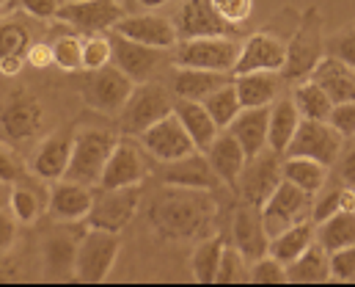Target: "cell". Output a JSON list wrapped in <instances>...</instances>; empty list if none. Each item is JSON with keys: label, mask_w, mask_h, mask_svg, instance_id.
<instances>
[{"label": "cell", "mask_w": 355, "mask_h": 287, "mask_svg": "<svg viewBox=\"0 0 355 287\" xmlns=\"http://www.w3.org/2000/svg\"><path fill=\"white\" fill-rule=\"evenodd\" d=\"M149 224L177 240H190V238H204L215 218V202L209 191L198 188H179V186H166L149 204Z\"/></svg>", "instance_id": "1"}, {"label": "cell", "mask_w": 355, "mask_h": 287, "mask_svg": "<svg viewBox=\"0 0 355 287\" xmlns=\"http://www.w3.org/2000/svg\"><path fill=\"white\" fill-rule=\"evenodd\" d=\"M322 11L320 6H309L297 28L292 31V39L286 42V64L281 69L284 81H306L317 69V64L325 58V39H322Z\"/></svg>", "instance_id": "2"}, {"label": "cell", "mask_w": 355, "mask_h": 287, "mask_svg": "<svg viewBox=\"0 0 355 287\" xmlns=\"http://www.w3.org/2000/svg\"><path fill=\"white\" fill-rule=\"evenodd\" d=\"M240 53H243L240 36L182 39L174 47L171 64L174 67H193V69H209V72H229V75H234Z\"/></svg>", "instance_id": "3"}, {"label": "cell", "mask_w": 355, "mask_h": 287, "mask_svg": "<svg viewBox=\"0 0 355 287\" xmlns=\"http://www.w3.org/2000/svg\"><path fill=\"white\" fill-rule=\"evenodd\" d=\"M119 136L110 127H83L75 133V152H72V163L67 177L86 183V186H99L105 163L110 158V152L116 149Z\"/></svg>", "instance_id": "4"}, {"label": "cell", "mask_w": 355, "mask_h": 287, "mask_svg": "<svg viewBox=\"0 0 355 287\" xmlns=\"http://www.w3.org/2000/svg\"><path fill=\"white\" fill-rule=\"evenodd\" d=\"M174 97L166 86L160 83H138L132 97L127 99V105L119 113V130L124 136H141L144 130H149L152 124H157L160 119H166L168 113H174Z\"/></svg>", "instance_id": "5"}, {"label": "cell", "mask_w": 355, "mask_h": 287, "mask_svg": "<svg viewBox=\"0 0 355 287\" xmlns=\"http://www.w3.org/2000/svg\"><path fill=\"white\" fill-rule=\"evenodd\" d=\"M121 240L119 232H107V229H94L83 232L80 246H78V265H75V279L78 282H105L110 268L116 265Z\"/></svg>", "instance_id": "6"}, {"label": "cell", "mask_w": 355, "mask_h": 287, "mask_svg": "<svg viewBox=\"0 0 355 287\" xmlns=\"http://www.w3.org/2000/svg\"><path fill=\"white\" fill-rule=\"evenodd\" d=\"M3 141L8 144H22L33 141L44 130V105L39 97H33L25 89H11L3 102Z\"/></svg>", "instance_id": "7"}, {"label": "cell", "mask_w": 355, "mask_h": 287, "mask_svg": "<svg viewBox=\"0 0 355 287\" xmlns=\"http://www.w3.org/2000/svg\"><path fill=\"white\" fill-rule=\"evenodd\" d=\"M135 86L138 83L124 69H119L116 64H107V67L91 72L89 78L83 81L80 92H83L86 102H89L94 110L113 116V113H121V108L132 97Z\"/></svg>", "instance_id": "8"}, {"label": "cell", "mask_w": 355, "mask_h": 287, "mask_svg": "<svg viewBox=\"0 0 355 287\" xmlns=\"http://www.w3.org/2000/svg\"><path fill=\"white\" fill-rule=\"evenodd\" d=\"M138 202H141V186H130V188H102V186H96L94 207H91L86 224L94 229L121 232L132 221V215L138 213Z\"/></svg>", "instance_id": "9"}, {"label": "cell", "mask_w": 355, "mask_h": 287, "mask_svg": "<svg viewBox=\"0 0 355 287\" xmlns=\"http://www.w3.org/2000/svg\"><path fill=\"white\" fill-rule=\"evenodd\" d=\"M182 39H201V36H243L240 25L220 17V11L212 6V0H182L174 14Z\"/></svg>", "instance_id": "10"}, {"label": "cell", "mask_w": 355, "mask_h": 287, "mask_svg": "<svg viewBox=\"0 0 355 287\" xmlns=\"http://www.w3.org/2000/svg\"><path fill=\"white\" fill-rule=\"evenodd\" d=\"M314 196L303 188H297L289 180H281V186L272 191V196L262 204V218L270 232V240L289 229L297 221H306V213H311Z\"/></svg>", "instance_id": "11"}, {"label": "cell", "mask_w": 355, "mask_h": 287, "mask_svg": "<svg viewBox=\"0 0 355 287\" xmlns=\"http://www.w3.org/2000/svg\"><path fill=\"white\" fill-rule=\"evenodd\" d=\"M347 138L331 124V122H314V119H303L286 155H303V158H314L320 163H325L328 169L336 163L339 152L345 149Z\"/></svg>", "instance_id": "12"}, {"label": "cell", "mask_w": 355, "mask_h": 287, "mask_svg": "<svg viewBox=\"0 0 355 287\" xmlns=\"http://www.w3.org/2000/svg\"><path fill=\"white\" fill-rule=\"evenodd\" d=\"M286 64V39L278 28H262L243 42L234 75L245 72H281Z\"/></svg>", "instance_id": "13"}, {"label": "cell", "mask_w": 355, "mask_h": 287, "mask_svg": "<svg viewBox=\"0 0 355 287\" xmlns=\"http://www.w3.org/2000/svg\"><path fill=\"white\" fill-rule=\"evenodd\" d=\"M127 17V8L119 0H72L58 8V22L80 33H105Z\"/></svg>", "instance_id": "14"}, {"label": "cell", "mask_w": 355, "mask_h": 287, "mask_svg": "<svg viewBox=\"0 0 355 287\" xmlns=\"http://www.w3.org/2000/svg\"><path fill=\"white\" fill-rule=\"evenodd\" d=\"M138 138H141V147L160 163H171V161L198 152L196 141L190 138V133L184 130V124H182L177 113H168L166 119H160L157 124L144 130Z\"/></svg>", "instance_id": "15"}, {"label": "cell", "mask_w": 355, "mask_h": 287, "mask_svg": "<svg viewBox=\"0 0 355 287\" xmlns=\"http://www.w3.org/2000/svg\"><path fill=\"white\" fill-rule=\"evenodd\" d=\"M281 180H284L281 155L267 147L257 158L248 161V166H245V172H243V177H240L237 191L243 196V202L262 207L267 199L272 196V191L281 186Z\"/></svg>", "instance_id": "16"}, {"label": "cell", "mask_w": 355, "mask_h": 287, "mask_svg": "<svg viewBox=\"0 0 355 287\" xmlns=\"http://www.w3.org/2000/svg\"><path fill=\"white\" fill-rule=\"evenodd\" d=\"M149 177V166L146 158L141 152V147L132 138H119L116 149L110 152L102 180V188H130V186H141Z\"/></svg>", "instance_id": "17"}, {"label": "cell", "mask_w": 355, "mask_h": 287, "mask_svg": "<svg viewBox=\"0 0 355 287\" xmlns=\"http://www.w3.org/2000/svg\"><path fill=\"white\" fill-rule=\"evenodd\" d=\"M113 31L132 42L157 47V50H174L179 44L174 17H163V14H127Z\"/></svg>", "instance_id": "18"}, {"label": "cell", "mask_w": 355, "mask_h": 287, "mask_svg": "<svg viewBox=\"0 0 355 287\" xmlns=\"http://www.w3.org/2000/svg\"><path fill=\"white\" fill-rule=\"evenodd\" d=\"M72 152H75V133L72 130L53 133L50 138H44L36 147V152L31 158V172L44 183H58L69 172Z\"/></svg>", "instance_id": "19"}, {"label": "cell", "mask_w": 355, "mask_h": 287, "mask_svg": "<svg viewBox=\"0 0 355 287\" xmlns=\"http://www.w3.org/2000/svg\"><path fill=\"white\" fill-rule=\"evenodd\" d=\"M232 235H234V246L243 252V257L248 263H257L265 254H270V232H267L265 218H262V207L243 202L234 210Z\"/></svg>", "instance_id": "20"}, {"label": "cell", "mask_w": 355, "mask_h": 287, "mask_svg": "<svg viewBox=\"0 0 355 287\" xmlns=\"http://www.w3.org/2000/svg\"><path fill=\"white\" fill-rule=\"evenodd\" d=\"M163 186H179V188H198V191H215L223 180L212 169L207 152H193L187 158H179L171 163H163L160 169Z\"/></svg>", "instance_id": "21"}, {"label": "cell", "mask_w": 355, "mask_h": 287, "mask_svg": "<svg viewBox=\"0 0 355 287\" xmlns=\"http://www.w3.org/2000/svg\"><path fill=\"white\" fill-rule=\"evenodd\" d=\"M113 64L119 69H124L135 83H146L163 64V56L157 47L132 42L121 33L113 31Z\"/></svg>", "instance_id": "22"}, {"label": "cell", "mask_w": 355, "mask_h": 287, "mask_svg": "<svg viewBox=\"0 0 355 287\" xmlns=\"http://www.w3.org/2000/svg\"><path fill=\"white\" fill-rule=\"evenodd\" d=\"M94 207V191L86 183H78V180H58L53 183L50 188V213L55 221H86Z\"/></svg>", "instance_id": "23"}, {"label": "cell", "mask_w": 355, "mask_h": 287, "mask_svg": "<svg viewBox=\"0 0 355 287\" xmlns=\"http://www.w3.org/2000/svg\"><path fill=\"white\" fill-rule=\"evenodd\" d=\"M80 238H83V235L53 232V235L42 243V265H44V277H47V279L64 282V279L75 277Z\"/></svg>", "instance_id": "24"}, {"label": "cell", "mask_w": 355, "mask_h": 287, "mask_svg": "<svg viewBox=\"0 0 355 287\" xmlns=\"http://www.w3.org/2000/svg\"><path fill=\"white\" fill-rule=\"evenodd\" d=\"M207 158H209L212 169L218 172V177L229 188H237L240 186V177H243V172L248 166V152L243 149V144L229 130H220L218 133V138L207 149Z\"/></svg>", "instance_id": "25"}, {"label": "cell", "mask_w": 355, "mask_h": 287, "mask_svg": "<svg viewBox=\"0 0 355 287\" xmlns=\"http://www.w3.org/2000/svg\"><path fill=\"white\" fill-rule=\"evenodd\" d=\"M229 133L243 144V149L248 152V161L257 158L262 149H267V138H270V105L243 108L240 116L229 124Z\"/></svg>", "instance_id": "26"}, {"label": "cell", "mask_w": 355, "mask_h": 287, "mask_svg": "<svg viewBox=\"0 0 355 287\" xmlns=\"http://www.w3.org/2000/svg\"><path fill=\"white\" fill-rule=\"evenodd\" d=\"M174 113L182 119V124H184V130L190 133V138L196 141L198 152H207V149L212 147V141L218 138V133H220V127L215 124V119H212V113L207 110V105H204L201 99H179L177 97Z\"/></svg>", "instance_id": "27"}, {"label": "cell", "mask_w": 355, "mask_h": 287, "mask_svg": "<svg viewBox=\"0 0 355 287\" xmlns=\"http://www.w3.org/2000/svg\"><path fill=\"white\" fill-rule=\"evenodd\" d=\"M234 81L229 72H209V69H193V67H177L171 78V92L179 99H204L215 89Z\"/></svg>", "instance_id": "28"}, {"label": "cell", "mask_w": 355, "mask_h": 287, "mask_svg": "<svg viewBox=\"0 0 355 287\" xmlns=\"http://www.w3.org/2000/svg\"><path fill=\"white\" fill-rule=\"evenodd\" d=\"M300 122H303V116L297 110L295 97H278L272 102V108H270V138H267V147L275 149L278 155H286Z\"/></svg>", "instance_id": "29"}, {"label": "cell", "mask_w": 355, "mask_h": 287, "mask_svg": "<svg viewBox=\"0 0 355 287\" xmlns=\"http://www.w3.org/2000/svg\"><path fill=\"white\" fill-rule=\"evenodd\" d=\"M311 78L328 92V97L334 102H350L355 99V67L334 58V56H325L317 69L311 72Z\"/></svg>", "instance_id": "30"}, {"label": "cell", "mask_w": 355, "mask_h": 287, "mask_svg": "<svg viewBox=\"0 0 355 287\" xmlns=\"http://www.w3.org/2000/svg\"><path fill=\"white\" fill-rule=\"evenodd\" d=\"M284 78L281 72H245V75H234V86L243 108H262L278 99Z\"/></svg>", "instance_id": "31"}, {"label": "cell", "mask_w": 355, "mask_h": 287, "mask_svg": "<svg viewBox=\"0 0 355 287\" xmlns=\"http://www.w3.org/2000/svg\"><path fill=\"white\" fill-rule=\"evenodd\" d=\"M311 243H314V221L306 218V221L292 224V227L284 229L281 235H275V238L270 240V254H272L275 260H281L284 265H292Z\"/></svg>", "instance_id": "32"}, {"label": "cell", "mask_w": 355, "mask_h": 287, "mask_svg": "<svg viewBox=\"0 0 355 287\" xmlns=\"http://www.w3.org/2000/svg\"><path fill=\"white\" fill-rule=\"evenodd\" d=\"M284 180L295 183L297 188L309 191L311 196L325 188L328 183V166L314 161V158H303V155H286L284 161Z\"/></svg>", "instance_id": "33"}, {"label": "cell", "mask_w": 355, "mask_h": 287, "mask_svg": "<svg viewBox=\"0 0 355 287\" xmlns=\"http://www.w3.org/2000/svg\"><path fill=\"white\" fill-rule=\"evenodd\" d=\"M289 268V279L292 282H325L331 277V260H328V249L314 240Z\"/></svg>", "instance_id": "34"}, {"label": "cell", "mask_w": 355, "mask_h": 287, "mask_svg": "<svg viewBox=\"0 0 355 287\" xmlns=\"http://www.w3.org/2000/svg\"><path fill=\"white\" fill-rule=\"evenodd\" d=\"M295 102H297V110L303 119H314V122H328L331 119V110H334V99L328 97V92L314 81V78H306L295 86Z\"/></svg>", "instance_id": "35"}, {"label": "cell", "mask_w": 355, "mask_h": 287, "mask_svg": "<svg viewBox=\"0 0 355 287\" xmlns=\"http://www.w3.org/2000/svg\"><path fill=\"white\" fill-rule=\"evenodd\" d=\"M44 207H50V193H42V188L25 180L17 183V188L8 196V210L19 224H33L44 213Z\"/></svg>", "instance_id": "36"}, {"label": "cell", "mask_w": 355, "mask_h": 287, "mask_svg": "<svg viewBox=\"0 0 355 287\" xmlns=\"http://www.w3.org/2000/svg\"><path fill=\"white\" fill-rule=\"evenodd\" d=\"M223 249H226V243H223L220 235L204 238V240L196 246V252H193V277H196V282H201V285L218 282Z\"/></svg>", "instance_id": "37"}, {"label": "cell", "mask_w": 355, "mask_h": 287, "mask_svg": "<svg viewBox=\"0 0 355 287\" xmlns=\"http://www.w3.org/2000/svg\"><path fill=\"white\" fill-rule=\"evenodd\" d=\"M317 240L328 252H336V249H345V246H355V213L339 210L328 221L317 224Z\"/></svg>", "instance_id": "38"}, {"label": "cell", "mask_w": 355, "mask_h": 287, "mask_svg": "<svg viewBox=\"0 0 355 287\" xmlns=\"http://www.w3.org/2000/svg\"><path fill=\"white\" fill-rule=\"evenodd\" d=\"M201 102L207 105V110L212 113V119H215V124H218L220 130H229V124H232V122L240 116V110H243V102H240L234 81H229L226 86L215 89L212 95L204 97Z\"/></svg>", "instance_id": "39"}, {"label": "cell", "mask_w": 355, "mask_h": 287, "mask_svg": "<svg viewBox=\"0 0 355 287\" xmlns=\"http://www.w3.org/2000/svg\"><path fill=\"white\" fill-rule=\"evenodd\" d=\"M31 42V33L22 22L17 19H3V28H0V58H25L28 53V44Z\"/></svg>", "instance_id": "40"}, {"label": "cell", "mask_w": 355, "mask_h": 287, "mask_svg": "<svg viewBox=\"0 0 355 287\" xmlns=\"http://www.w3.org/2000/svg\"><path fill=\"white\" fill-rule=\"evenodd\" d=\"M53 53H55V67H61L64 72L83 69V39L78 33L58 36L53 42Z\"/></svg>", "instance_id": "41"}, {"label": "cell", "mask_w": 355, "mask_h": 287, "mask_svg": "<svg viewBox=\"0 0 355 287\" xmlns=\"http://www.w3.org/2000/svg\"><path fill=\"white\" fill-rule=\"evenodd\" d=\"M107 64H113V39L105 33H89L83 39V69L96 72Z\"/></svg>", "instance_id": "42"}, {"label": "cell", "mask_w": 355, "mask_h": 287, "mask_svg": "<svg viewBox=\"0 0 355 287\" xmlns=\"http://www.w3.org/2000/svg\"><path fill=\"white\" fill-rule=\"evenodd\" d=\"M218 282H220V285H234V282H251L248 260L243 257V252H240L237 246H226V249H223V260H220Z\"/></svg>", "instance_id": "43"}, {"label": "cell", "mask_w": 355, "mask_h": 287, "mask_svg": "<svg viewBox=\"0 0 355 287\" xmlns=\"http://www.w3.org/2000/svg\"><path fill=\"white\" fill-rule=\"evenodd\" d=\"M251 282L254 285H286L292 279H289V268L281 260H275L272 254H265L262 260L251 263Z\"/></svg>", "instance_id": "44"}, {"label": "cell", "mask_w": 355, "mask_h": 287, "mask_svg": "<svg viewBox=\"0 0 355 287\" xmlns=\"http://www.w3.org/2000/svg\"><path fill=\"white\" fill-rule=\"evenodd\" d=\"M345 183H334V186H328V188H322V191L317 193V199H314V204H311V221L314 224H322V221H328L331 215H336L339 210H342V193H345Z\"/></svg>", "instance_id": "45"}, {"label": "cell", "mask_w": 355, "mask_h": 287, "mask_svg": "<svg viewBox=\"0 0 355 287\" xmlns=\"http://www.w3.org/2000/svg\"><path fill=\"white\" fill-rule=\"evenodd\" d=\"M325 56H334V58L355 67V22L345 25L339 33H334L325 42Z\"/></svg>", "instance_id": "46"}, {"label": "cell", "mask_w": 355, "mask_h": 287, "mask_svg": "<svg viewBox=\"0 0 355 287\" xmlns=\"http://www.w3.org/2000/svg\"><path fill=\"white\" fill-rule=\"evenodd\" d=\"M0 180H3V186H14V183L25 180V163L14 152V144H6V141L0 149Z\"/></svg>", "instance_id": "47"}, {"label": "cell", "mask_w": 355, "mask_h": 287, "mask_svg": "<svg viewBox=\"0 0 355 287\" xmlns=\"http://www.w3.org/2000/svg\"><path fill=\"white\" fill-rule=\"evenodd\" d=\"M331 260V277L339 282H353L355 279V246H345L336 252H328Z\"/></svg>", "instance_id": "48"}, {"label": "cell", "mask_w": 355, "mask_h": 287, "mask_svg": "<svg viewBox=\"0 0 355 287\" xmlns=\"http://www.w3.org/2000/svg\"><path fill=\"white\" fill-rule=\"evenodd\" d=\"M328 122H331L347 141L355 138V99H350V102H336Z\"/></svg>", "instance_id": "49"}, {"label": "cell", "mask_w": 355, "mask_h": 287, "mask_svg": "<svg viewBox=\"0 0 355 287\" xmlns=\"http://www.w3.org/2000/svg\"><path fill=\"white\" fill-rule=\"evenodd\" d=\"M212 6L220 11V17H226L234 25L251 19L254 14V0H212Z\"/></svg>", "instance_id": "50"}, {"label": "cell", "mask_w": 355, "mask_h": 287, "mask_svg": "<svg viewBox=\"0 0 355 287\" xmlns=\"http://www.w3.org/2000/svg\"><path fill=\"white\" fill-rule=\"evenodd\" d=\"M336 180L355 188V141L353 144H345V149L336 158Z\"/></svg>", "instance_id": "51"}, {"label": "cell", "mask_w": 355, "mask_h": 287, "mask_svg": "<svg viewBox=\"0 0 355 287\" xmlns=\"http://www.w3.org/2000/svg\"><path fill=\"white\" fill-rule=\"evenodd\" d=\"M17 6L22 11H28L31 17H36V19H55L58 8H61L58 0H17Z\"/></svg>", "instance_id": "52"}, {"label": "cell", "mask_w": 355, "mask_h": 287, "mask_svg": "<svg viewBox=\"0 0 355 287\" xmlns=\"http://www.w3.org/2000/svg\"><path fill=\"white\" fill-rule=\"evenodd\" d=\"M25 61H28L31 67H36V69H44V67L55 64L53 44H47V42H33V44L28 47V53H25Z\"/></svg>", "instance_id": "53"}, {"label": "cell", "mask_w": 355, "mask_h": 287, "mask_svg": "<svg viewBox=\"0 0 355 287\" xmlns=\"http://www.w3.org/2000/svg\"><path fill=\"white\" fill-rule=\"evenodd\" d=\"M14 213L8 210H3V215H0V252H3V257H6V252L14 246V240H17V227H14Z\"/></svg>", "instance_id": "54"}, {"label": "cell", "mask_w": 355, "mask_h": 287, "mask_svg": "<svg viewBox=\"0 0 355 287\" xmlns=\"http://www.w3.org/2000/svg\"><path fill=\"white\" fill-rule=\"evenodd\" d=\"M22 61H25V58H0V72H3L6 78H14V75L22 69Z\"/></svg>", "instance_id": "55"}, {"label": "cell", "mask_w": 355, "mask_h": 287, "mask_svg": "<svg viewBox=\"0 0 355 287\" xmlns=\"http://www.w3.org/2000/svg\"><path fill=\"white\" fill-rule=\"evenodd\" d=\"M135 6H141V8H146V11H155V8H163L166 3H171V0H132Z\"/></svg>", "instance_id": "56"}]
</instances>
